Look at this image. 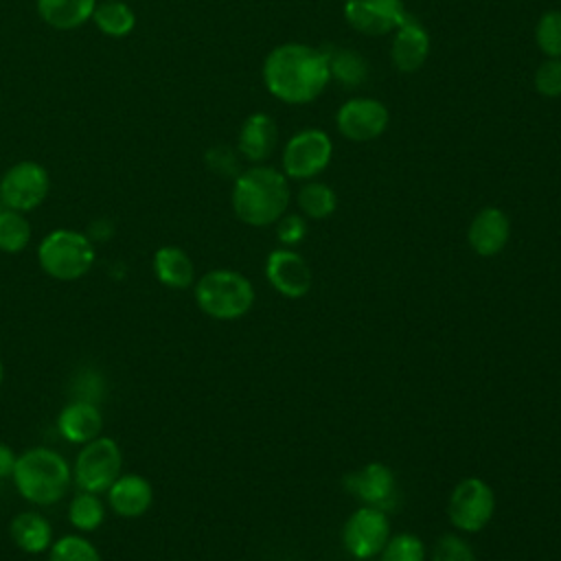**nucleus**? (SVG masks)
<instances>
[{"label":"nucleus","mask_w":561,"mask_h":561,"mask_svg":"<svg viewBox=\"0 0 561 561\" xmlns=\"http://www.w3.org/2000/svg\"><path fill=\"white\" fill-rule=\"evenodd\" d=\"M390 121L388 107L373 96H353L335 112V127L340 136L351 142H370L379 138Z\"/></svg>","instance_id":"11"},{"label":"nucleus","mask_w":561,"mask_h":561,"mask_svg":"<svg viewBox=\"0 0 561 561\" xmlns=\"http://www.w3.org/2000/svg\"><path fill=\"white\" fill-rule=\"evenodd\" d=\"M193 298L202 313L213 320L243 318L256 300L254 285L237 270L217 267L204 272L193 283Z\"/></svg>","instance_id":"4"},{"label":"nucleus","mask_w":561,"mask_h":561,"mask_svg":"<svg viewBox=\"0 0 561 561\" xmlns=\"http://www.w3.org/2000/svg\"><path fill=\"white\" fill-rule=\"evenodd\" d=\"M392 33H394L390 44L392 66L403 75H412L421 70L430 57V33L423 26V22H419L408 13Z\"/></svg>","instance_id":"15"},{"label":"nucleus","mask_w":561,"mask_h":561,"mask_svg":"<svg viewBox=\"0 0 561 561\" xmlns=\"http://www.w3.org/2000/svg\"><path fill=\"white\" fill-rule=\"evenodd\" d=\"M94 7L96 0H35L39 18L57 31L79 28L81 24L92 20Z\"/></svg>","instance_id":"22"},{"label":"nucleus","mask_w":561,"mask_h":561,"mask_svg":"<svg viewBox=\"0 0 561 561\" xmlns=\"http://www.w3.org/2000/svg\"><path fill=\"white\" fill-rule=\"evenodd\" d=\"M230 204L234 217L252 228L276 224L289 206V180L270 164H254L234 178Z\"/></svg>","instance_id":"2"},{"label":"nucleus","mask_w":561,"mask_h":561,"mask_svg":"<svg viewBox=\"0 0 561 561\" xmlns=\"http://www.w3.org/2000/svg\"><path fill=\"white\" fill-rule=\"evenodd\" d=\"M508 237H511V219L497 206L480 208L467 228L469 248L482 259L497 256L506 248Z\"/></svg>","instance_id":"16"},{"label":"nucleus","mask_w":561,"mask_h":561,"mask_svg":"<svg viewBox=\"0 0 561 561\" xmlns=\"http://www.w3.org/2000/svg\"><path fill=\"white\" fill-rule=\"evenodd\" d=\"M533 85L541 96H561V57H546L533 75Z\"/></svg>","instance_id":"32"},{"label":"nucleus","mask_w":561,"mask_h":561,"mask_svg":"<svg viewBox=\"0 0 561 561\" xmlns=\"http://www.w3.org/2000/svg\"><path fill=\"white\" fill-rule=\"evenodd\" d=\"M11 482L28 504L53 506L70 491L72 465L57 449L28 447L18 454Z\"/></svg>","instance_id":"3"},{"label":"nucleus","mask_w":561,"mask_h":561,"mask_svg":"<svg viewBox=\"0 0 561 561\" xmlns=\"http://www.w3.org/2000/svg\"><path fill=\"white\" fill-rule=\"evenodd\" d=\"M15 460H18V454L13 451V447L9 443L0 440V480L11 478Z\"/></svg>","instance_id":"35"},{"label":"nucleus","mask_w":561,"mask_h":561,"mask_svg":"<svg viewBox=\"0 0 561 561\" xmlns=\"http://www.w3.org/2000/svg\"><path fill=\"white\" fill-rule=\"evenodd\" d=\"M107 515V504L101 493L77 491L68 504V522L77 533H94L103 526Z\"/></svg>","instance_id":"24"},{"label":"nucleus","mask_w":561,"mask_h":561,"mask_svg":"<svg viewBox=\"0 0 561 561\" xmlns=\"http://www.w3.org/2000/svg\"><path fill=\"white\" fill-rule=\"evenodd\" d=\"M151 272L169 289H188L195 283V263L180 245H160L151 256Z\"/></svg>","instance_id":"21"},{"label":"nucleus","mask_w":561,"mask_h":561,"mask_svg":"<svg viewBox=\"0 0 561 561\" xmlns=\"http://www.w3.org/2000/svg\"><path fill=\"white\" fill-rule=\"evenodd\" d=\"M427 550L419 535L397 533L390 535L379 552V561H425Z\"/></svg>","instance_id":"29"},{"label":"nucleus","mask_w":561,"mask_h":561,"mask_svg":"<svg viewBox=\"0 0 561 561\" xmlns=\"http://www.w3.org/2000/svg\"><path fill=\"white\" fill-rule=\"evenodd\" d=\"M94 26L107 37H127L136 28V13L123 0H96L92 11Z\"/></svg>","instance_id":"23"},{"label":"nucleus","mask_w":561,"mask_h":561,"mask_svg":"<svg viewBox=\"0 0 561 561\" xmlns=\"http://www.w3.org/2000/svg\"><path fill=\"white\" fill-rule=\"evenodd\" d=\"M342 13L346 24L366 37L392 33L408 15L403 0H344Z\"/></svg>","instance_id":"12"},{"label":"nucleus","mask_w":561,"mask_h":561,"mask_svg":"<svg viewBox=\"0 0 561 561\" xmlns=\"http://www.w3.org/2000/svg\"><path fill=\"white\" fill-rule=\"evenodd\" d=\"M430 561H476V552L460 535L445 533L436 539Z\"/></svg>","instance_id":"31"},{"label":"nucleus","mask_w":561,"mask_h":561,"mask_svg":"<svg viewBox=\"0 0 561 561\" xmlns=\"http://www.w3.org/2000/svg\"><path fill=\"white\" fill-rule=\"evenodd\" d=\"M50 193V175L46 167L35 160H20L11 164L0 178V202L4 208L20 213L35 210Z\"/></svg>","instance_id":"9"},{"label":"nucleus","mask_w":561,"mask_h":561,"mask_svg":"<svg viewBox=\"0 0 561 561\" xmlns=\"http://www.w3.org/2000/svg\"><path fill=\"white\" fill-rule=\"evenodd\" d=\"M4 381V364H2V357H0V386Z\"/></svg>","instance_id":"36"},{"label":"nucleus","mask_w":561,"mask_h":561,"mask_svg":"<svg viewBox=\"0 0 561 561\" xmlns=\"http://www.w3.org/2000/svg\"><path fill=\"white\" fill-rule=\"evenodd\" d=\"M123 473V447L112 436H96L81 445L72 462V484L79 491L105 493Z\"/></svg>","instance_id":"6"},{"label":"nucleus","mask_w":561,"mask_h":561,"mask_svg":"<svg viewBox=\"0 0 561 561\" xmlns=\"http://www.w3.org/2000/svg\"><path fill=\"white\" fill-rule=\"evenodd\" d=\"M206 162L208 167L219 173V175H239V164H237V158L234 153L228 149V147H213L208 153H206Z\"/></svg>","instance_id":"34"},{"label":"nucleus","mask_w":561,"mask_h":561,"mask_svg":"<svg viewBox=\"0 0 561 561\" xmlns=\"http://www.w3.org/2000/svg\"><path fill=\"white\" fill-rule=\"evenodd\" d=\"M153 495L156 493L149 478L140 473H121L105 491V504L114 515L136 519L151 508Z\"/></svg>","instance_id":"17"},{"label":"nucleus","mask_w":561,"mask_h":561,"mask_svg":"<svg viewBox=\"0 0 561 561\" xmlns=\"http://www.w3.org/2000/svg\"><path fill=\"white\" fill-rule=\"evenodd\" d=\"M33 239L31 221L26 219V213L2 208L0 210V252L4 254H20L28 248Z\"/></svg>","instance_id":"25"},{"label":"nucleus","mask_w":561,"mask_h":561,"mask_svg":"<svg viewBox=\"0 0 561 561\" xmlns=\"http://www.w3.org/2000/svg\"><path fill=\"white\" fill-rule=\"evenodd\" d=\"M344 489L366 506L388 511L397 502L394 471L383 462H368L344 478Z\"/></svg>","instance_id":"13"},{"label":"nucleus","mask_w":561,"mask_h":561,"mask_svg":"<svg viewBox=\"0 0 561 561\" xmlns=\"http://www.w3.org/2000/svg\"><path fill=\"white\" fill-rule=\"evenodd\" d=\"M103 412L88 399L68 401L57 414V432L72 445H85L103 434Z\"/></svg>","instance_id":"18"},{"label":"nucleus","mask_w":561,"mask_h":561,"mask_svg":"<svg viewBox=\"0 0 561 561\" xmlns=\"http://www.w3.org/2000/svg\"><path fill=\"white\" fill-rule=\"evenodd\" d=\"M276 237L283 245H296L307 237V221L305 215L298 213H285L278 221H276Z\"/></svg>","instance_id":"33"},{"label":"nucleus","mask_w":561,"mask_h":561,"mask_svg":"<svg viewBox=\"0 0 561 561\" xmlns=\"http://www.w3.org/2000/svg\"><path fill=\"white\" fill-rule=\"evenodd\" d=\"M535 44L546 57H561V9H550L539 15Z\"/></svg>","instance_id":"30"},{"label":"nucleus","mask_w":561,"mask_h":561,"mask_svg":"<svg viewBox=\"0 0 561 561\" xmlns=\"http://www.w3.org/2000/svg\"><path fill=\"white\" fill-rule=\"evenodd\" d=\"M495 513V493L482 478L469 476L456 482L447 500V517L460 533H480Z\"/></svg>","instance_id":"8"},{"label":"nucleus","mask_w":561,"mask_h":561,"mask_svg":"<svg viewBox=\"0 0 561 561\" xmlns=\"http://www.w3.org/2000/svg\"><path fill=\"white\" fill-rule=\"evenodd\" d=\"M48 561H103L99 548L83 533L55 537L48 548Z\"/></svg>","instance_id":"28"},{"label":"nucleus","mask_w":561,"mask_h":561,"mask_svg":"<svg viewBox=\"0 0 561 561\" xmlns=\"http://www.w3.org/2000/svg\"><path fill=\"white\" fill-rule=\"evenodd\" d=\"M96 261V250L88 232L55 228L37 243V263L55 280L70 283L83 278Z\"/></svg>","instance_id":"5"},{"label":"nucleus","mask_w":561,"mask_h":561,"mask_svg":"<svg viewBox=\"0 0 561 561\" xmlns=\"http://www.w3.org/2000/svg\"><path fill=\"white\" fill-rule=\"evenodd\" d=\"M296 202L300 213L309 219H327L337 208L335 191L329 184L316 180H307V184L300 186Z\"/></svg>","instance_id":"26"},{"label":"nucleus","mask_w":561,"mask_h":561,"mask_svg":"<svg viewBox=\"0 0 561 561\" xmlns=\"http://www.w3.org/2000/svg\"><path fill=\"white\" fill-rule=\"evenodd\" d=\"M331 158L333 142L324 129H300L283 147L280 171L287 180H313L329 167Z\"/></svg>","instance_id":"7"},{"label":"nucleus","mask_w":561,"mask_h":561,"mask_svg":"<svg viewBox=\"0 0 561 561\" xmlns=\"http://www.w3.org/2000/svg\"><path fill=\"white\" fill-rule=\"evenodd\" d=\"M278 127L265 112L250 114L237 134V151L252 164H263L276 149Z\"/></svg>","instance_id":"19"},{"label":"nucleus","mask_w":561,"mask_h":561,"mask_svg":"<svg viewBox=\"0 0 561 561\" xmlns=\"http://www.w3.org/2000/svg\"><path fill=\"white\" fill-rule=\"evenodd\" d=\"M390 519L386 511L375 506H357L342 526L344 550L359 561H368L381 552L390 537Z\"/></svg>","instance_id":"10"},{"label":"nucleus","mask_w":561,"mask_h":561,"mask_svg":"<svg viewBox=\"0 0 561 561\" xmlns=\"http://www.w3.org/2000/svg\"><path fill=\"white\" fill-rule=\"evenodd\" d=\"M265 278L285 298H302L311 289V270L307 261L289 248H278L267 254Z\"/></svg>","instance_id":"14"},{"label":"nucleus","mask_w":561,"mask_h":561,"mask_svg":"<svg viewBox=\"0 0 561 561\" xmlns=\"http://www.w3.org/2000/svg\"><path fill=\"white\" fill-rule=\"evenodd\" d=\"M261 75L265 90L289 105L316 101L331 81L327 53L300 42L272 48L265 55Z\"/></svg>","instance_id":"1"},{"label":"nucleus","mask_w":561,"mask_h":561,"mask_svg":"<svg viewBox=\"0 0 561 561\" xmlns=\"http://www.w3.org/2000/svg\"><path fill=\"white\" fill-rule=\"evenodd\" d=\"M327 57H329L331 79L340 81L342 85L355 88L368 79V64L357 50L340 48V50L327 53Z\"/></svg>","instance_id":"27"},{"label":"nucleus","mask_w":561,"mask_h":561,"mask_svg":"<svg viewBox=\"0 0 561 561\" xmlns=\"http://www.w3.org/2000/svg\"><path fill=\"white\" fill-rule=\"evenodd\" d=\"M9 539L26 554H44L55 541L53 524L37 511H22L9 522Z\"/></svg>","instance_id":"20"}]
</instances>
